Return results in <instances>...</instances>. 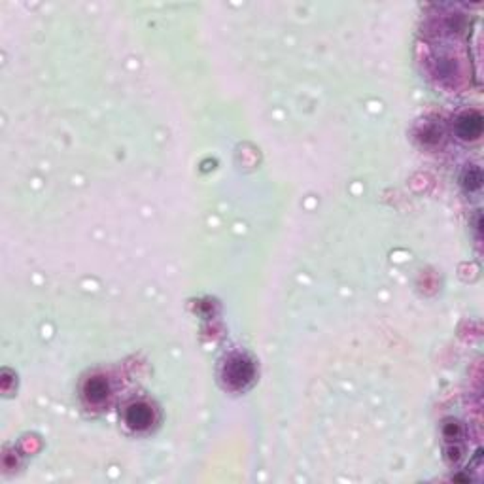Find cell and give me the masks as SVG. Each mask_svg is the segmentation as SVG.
Returning <instances> with one entry per match:
<instances>
[{
	"instance_id": "cell-4",
	"label": "cell",
	"mask_w": 484,
	"mask_h": 484,
	"mask_svg": "<svg viewBox=\"0 0 484 484\" xmlns=\"http://www.w3.org/2000/svg\"><path fill=\"white\" fill-rule=\"evenodd\" d=\"M110 395V384L104 377H91L84 384V397L89 405H102Z\"/></svg>"
},
{
	"instance_id": "cell-6",
	"label": "cell",
	"mask_w": 484,
	"mask_h": 484,
	"mask_svg": "<svg viewBox=\"0 0 484 484\" xmlns=\"http://www.w3.org/2000/svg\"><path fill=\"white\" fill-rule=\"evenodd\" d=\"M435 74L439 78H452L456 74V62L452 59H446V57H439L435 62Z\"/></svg>"
},
{
	"instance_id": "cell-2",
	"label": "cell",
	"mask_w": 484,
	"mask_h": 484,
	"mask_svg": "<svg viewBox=\"0 0 484 484\" xmlns=\"http://www.w3.org/2000/svg\"><path fill=\"white\" fill-rule=\"evenodd\" d=\"M125 424L135 431H144L153 424V409L146 401H135L125 409Z\"/></svg>"
},
{
	"instance_id": "cell-5",
	"label": "cell",
	"mask_w": 484,
	"mask_h": 484,
	"mask_svg": "<svg viewBox=\"0 0 484 484\" xmlns=\"http://www.w3.org/2000/svg\"><path fill=\"white\" fill-rule=\"evenodd\" d=\"M462 184L468 192H475V189H479L480 184H483V175H480V169H477V167H469V169L463 170Z\"/></svg>"
},
{
	"instance_id": "cell-1",
	"label": "cell",
	"mask_w": 484,
	"mask_h": 484,
	"mask_svg": "<svg viewBox=\"0 0 484 484\" xmlns=\"http://www.w3.org/2000/svg\"><path fill=\"white\" fill-rule=\"evenodd\" d=\"M255 377V367L248 356L235 354L226 361L224 365V380L229 388H244L252 383Z\"/></svg>"
},
{
	"instance_id": "cell-3",
	"label": "cell",
	"mask_w": 484,
	"mask_h": 484,
	"mask_svg": "<svg viewBox=\"0 0 484 484\" xmlns=\"http://www.w3.org/2000/svg\"><path fill=\"white\" fill-rule=\"evenodd\" d=\"M456 133L463 141H475L483 133V116L479 112H466L456 121Z\"/></svg>"
},
{
	"instance_id": "cell-7",
	"label": "cell",
	"mask_w": 484,
	"mask_h": 484,
	"mask_svg": "<svg viewBox=\"0 0 484 484\" xmlns=\"http://www.w3.org/2000/svg\"><path fill=\"white\" fill-rule=\"evenodd\" d=\"M443 435H445L446 441H458L460 437H462V426L456 422V420H449V422H445V426H443Z\"/></svg>"
}]
</instances>
